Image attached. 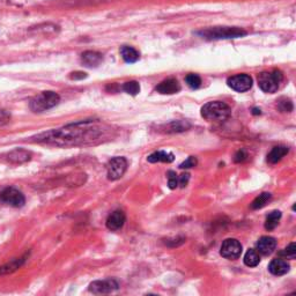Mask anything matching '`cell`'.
Here are the masks:
<instances>
[{"instance_id":"836d02e7","label":"cell","mask_w":296,"mask_h":296,"mask_svg":"<svg viewBox=\"0 0 296 296\" xmlns=\"http://www.w3.org/2000/svg\"><path fill=\"white\" fill-rule=\"evenodd\" d=\"M72 80H82L84 77H87V74L83 73V72H73L71 73V75H70Z\"/></svg>"},{"instance_id":"7c38bea8","label":"cell","mask_w":296,"mask_h":296,"mask_svg":"<svg viewBox=\"0 0 296 296\" xmlns=\"http://www.w3.org/2000/svg\"><path fill=\"white\" fill-rule=\"evenodd\" d=\"M277 248V241L276 238L271 237V236H263L257 242V251L262 253L264 256H269Z\"/></svg>"},{"instance_id":"ba28073f","label":"cell","mask_w":296,"mask_h":296,"mask_svg":"<svg viewBox=\"0 0 296 296\" xmlns=\"http://www.w3.org/2000/svg\"><path fill=\"white\" fill-rule=\"evenodd\" d=\"M220 253L221 256L224 257L225 259H230V260L237 259L242 253V244L235 238L224 239L221 245Z\"/></svg>"},{"instance_id":"d4e9b609","label":"cell","mask_w":296,"mask_h":296,"mask_svg":"<svg viewBox=\"0 0 296 296\" xmlns=\"http://www.w3.org/2000/svg\"><path fill=\"white\" fill-rule=\"evenodd\" d=\"M123 90L125 93H128L132 96H136L140 93V84L137 81H129V82H125L124 86H123Z\"/></svg>"},{"instance_id":"5bb4252c","label":"cell","mask_w":296,"mask_h":296,"mask_svg":"<svg viewBox=\"0 0 296 296\" xmlns=\"http://www.w3.org/2000/svg\"><path fill=\"white\" fill-rule=\"evenodd\" d=\"M291 265L285 259H273L269 265V271L273 276H284L287 272H290Z\"/></svg>"},{"instance_id":"cb8c5ba5","label":"cell","mask_w":296,"mask_h":296,"mask_svg":"<svg viewBox=\"0 0 296 296\" xmlns=\"http://www.w3.org/2000/svg\"><path fill=\"white\" fill-rule=\"evenodd\" d=\"M189 128H190V125L186 122H182V121L172 122L169 125L165 126V129H168V130H165V131L167 132H183V131H186Z\"/></svg>"},{"instance_id":"ffe728a7","label":"cell","mask_w":296,"mask_h":296,"mask_svg":"<svg viewBox=\"0 0 296 296\" xmlns=\"http://www.w3.org/2000/svg\"><path fill=\"white\" fill-rule=\"evenodd\" d=\"M121 55L123 59H124L126 63H130V64L138 62L140 58L139 52L137 51L135 48L128 47V45H125V47H123L121 49Z\"/></svg>"},{"instance_id":"4dcf8cb0","label":"cell","mask_w":296,"mask_h":296,"mask_svg":"<svg viewBox=\"0 0 296 296\" xmlns=\"http://www.w3.org/2000/svg\"><path fill=\"white\" fill-rule=\"evenodd\" d=\"M10 115L6 110H0V126L6 125L9 122Z\"/></svg>"},{"instance_id":"30bf717a","label":"cell","mask_w":296,"mask_h":296,"mask_svg":"<svg viewBox=\"0 0 296 296\" xmlns=\"http://www.w3.org/2000/svg\"><path fill=\"white\" fill-rule=\"evenodd\" d=\"M119 285L114 279L97 280L89 285V292L93 294H109L111 292L118 290Z\"/></svg>"},{"instance_id":"f1b7e54d","label":"cell","mask_w":296,"mask_h":296,"mask_svg":"<svg viewBox=\"0 0 296 296\" xmlns=\"http://www.w3.org/2000/svg\"><path fill=\"white\" fill-rule=\"evenodd\" d=\"M168 186L171 190H174L178 186V176L176 175L175 171L168 172Z\"/></svg>"},{"instance_id":"5b68a950","label":"cell","mask_w":296,"mask_h":296,"mask_svg":"<svg viewBox=\"0 0 296 296\" xmlns=\"http://www.w3.org/2000/svg\"><path fill=\"white\" fill-rule=\"evenodd\" d=\"M283 80L284 75L280 71L263 72L258 75V84L260 89L269 94L276 93L279 89Z\"/></svg>"},{"instance_id":"4fadbf2b","label":"cell","mask_w":296,"mask_h":296,"mask_svg":"<svg viewBox=\"0 0 296 296\" xmlns=\"http://www.w3.org/2000/svg\"><path fill=\"white\" fill-rule=\"evenodd\" d=\"M155 90L157 93L163 94V95H171V94H176L181 90V86H179L178 81L176 79H167L164 81H162L161 83H158Z\"/></svg>"},{"instance_id":"d6986e66","label":"cell","mask_w":296,"mask_h":296,"mask_svg":"<svg viewBox=\"0 0 296 296\" xmlns=\"http://www.w3.org/2000/svg\"><path fill=\"white\" fill-rule=\"evenodd\" d=\"M24 258L26 257H20V258H15L10 260L9 263L5 264V265L0 266V276H6V274L13 273L14 271H16L24 263V260H26Z\"/></svg>"},{"instance_id":"4316f807","label":"cell","mask_w":296,"mask_h":296,"mask_svg":"<svg viewBox=\"0 0 296 296\" xmlns=\"http://www.w3.org/2000/svg\"><path fill=\"white\" fill-rule=\"evenodd\" d=\"M279 255L281 257H284V258L286 259H295L296 257V245L295 243H291L290 245L287 246V248H285L283 251L279 252Z\"/></svg>"},{"instance_id":"484cf974","label":"cell","mask_w":296,"mask_h":296,"mask_svg":"<svg viewBox=\"0 0 296 296\" xmlns=\"http://www.w3.org/2000/svg\"><path fill=\"white\" fill-rule=\"evenodd\" d=\"M277 107L281 112L293 111V103H292V101L290 100V98H286V97L280 98V100L278 101Z\"/></svg>"},{"instance_id":"52a82bcc","label":"cell","mask_w":296,"mask_h":296,"mask_svg":"<svg viewBox=\"0 0 296 296\" xmlns=\"http://www.w3.org/2000/svg\"><path fill=\"white\" fill-rule=\"evenodd\" d=\"M0 200L13 207H22L26 203V198H24L22 192H20L15 188L3 189L0 193Z\"/></svg>"},{"instance_id":"603a6c76","label":"cell","mask_w":296,"mask_h":296,"mask_svg":"<svg viewBox=\"0 0 296 296\" xmlns=\"http://www.w3.org/2000/svg\"><path fill=\"white\" fill-rule=\"evenodd\" d=\"M281 219V212L279 211H273L272 213H270L266 218L265 221V229L266 230H273L277 227L278 223Z\"/></svg>"},{"instance_id":"44dd1931","label":"cell","mask_w":296,"mask_h":296,"mask_svg":"<svg viewBox=\"0 0 296 296\" xmlns=\"http://www.w3.org/2000/svg\"><path fill=\"white\" fill-rule=\"evenodd\" d=\"M272 199V195L270 192H263L262 195H259L257 198L251 203L252 210H260L263 207H265L267 204L270 203V200Z\"/></svg>"},{"instance_id":"7a4b0ae2","label":"cell","mask_w":296,"mask_h":296,"mask_svg":"<svg viewBox=\"0 0 296 296\" xmlns=\"http://www.w3.org/2000/svg\"><path fill=\"white\" fill-rule=\"evenodd\" d=\"M205 40H227L245 36L246 31L238 27H213L198 33Z\"/></svg>"},{"instance_id":"9a60e30c","label":"cell","mask_w":296,"mask_h":296,"mask_svg":"<svg viewBox=\"0 0 296 296\" xmlns=\"http://www.w3.org/2000/svg\"><path fill=\"white\" fill-rule=\"evenodd\" d=\"M81 61L87 68H97L103 62V57L96 51H86L81 56Z\"/></svg>"},{"instance_id":"ac0fdd59","label":"cell","mask_w":296,"mask_h":296,"mask_svg":"<svg viewBox=\"0 0 296 296\" xmlns=\"http://www.w3.org/2000/svg\"><path fill=\"white\" fill-rule=\"evenodd\" d=\"M288 147L286 146H277V147H273V149L270 151L269 155H267V161L270 162V163H278L281 158H283L285 155L288 154Z\"/></svg>"},{"instance_id":"6da1fadb","label":"cell","mask_w":296,"mask_h":296,"mask_svg":"<svg viewBox=\"0 0 296 296\" xmlns=\"http://www.w3.org/2000/svg\"><path fill=\"white\" fill-rule=\"evenodd\" d=\"M103 133L104 130L96 123L86 121L42 133L35 137V142L58 147L91 145L98 142Z\"/></svg>"},{"instance_id":"2e32d148","label":"cell","mask_w":296,"mask_h":296,"mask_svg":"<svg viewBox=\"0 0 296 296\" xmlns=\"http://www.w3.org/2000/svg\"><path fill=\"white\" fill-rule=\"evenodd\" d=\"M175 160V156L172 153H168L165 150H158L150 154L147 157V161L150 163H156V162H165V163H171Z\"/></svg>"},{"instance_id":"d6a6232c","label":"cell","mask_w":296,"mask_h":296,"mask_svg":"<svg viewBox=\"0 0 296 296\" xmlns=\"http://www.w3.org/2000/svg\"><path fill=\"white\" fill-rule=\"evenodd\" d=\"M246 157H248V155H246V153H245V150H238L237 153L235 154V162H243V161H245L246 160Z\"/></svg>"},{"instance_id":"1f68e13d","label":"cell","mask_w":296,"mask_h":296,"mask_svg":"<svg viewBox=\"0 0 296 296\" xmlns=\"http://www.w3.org/2000/svg\"><path fill=\"white\" fill-rule=\"evenodd\" d=\"M190 179V175L189 174H182L181 176H178V185L181 188H185L188 185V182Z\"/></svg>"},{"instance_id":"7402d4cb","label":"cell","mask_w":296,"mask_h":296,"mask_svg":"<svg viewBox=\"0 0 296 296\" xmlns=\"http://www.w3.org/2000/svg\"><path fill=\"white\" fill-rule=\"evenodd\" d=\"M260 263L259 252L255 249H250L244 256V264L249 267H255Z\"/></svg>"},{"instance_id":"e0dca14e","label":"cell","mask_w":296,"mask_h":296,"mask_svg":"<svg viewBox=\"0 0 296 296\" xmlns=\"http://www.w3.org/2000/svg\"><path fill=\"white\" fill-rule=\"evenodd\" d=\"M31 153L26 149H14L8 154V161L12 163H23L29 161Z\"/></svg>"},{"instance_id":"8fae6325","label":"cell","mask_w":296,"mask_h":296,"mask_svg":"<svg viewBox=\"0 0 296 296\" xmlns=\"http://www.w3.org/2000/svg\"><path fill=\"white\" fill-rule=\"evenodd\" d=\"M125 220H126V217L123 211H119V210L115 211V212H112L110 216L108 217L107 228L109 230H112V231L119 230V229H122L123 225H124Z\"/></svg>"},{"instance_id":"3957f363","label":"cell","mask_w":296,"mask_h":296,"mask_svg":"<svg viewBox=\"0 0 296 296\" xmlns=\"http://www.w3.org/2000/svg\"><path fill=\"white\" fill-rule=\"evenodd\" d=\"M230 108L220 101L209 102L202 108V116L207 121L224 122L230 117Z\"/></svg>"},{"instance_id":"f546056e","label":"cell","mask_w":296,"mask_h":296,"mask_svg":"<svg viewBox=\"0 0 296 296\" xmlns=\"http://www.w3.org/2000/svg\"><path fill=\"white\" fill-rule=\"evenodd\" d=\"M197 165V158L195 156H190L186 158V160L183 162V163L179 164V168L181 169H188V168H192Z\"/></svg>"},{"instance_id":"277c9868","label":"cell","mask_w":296,"mask_h":296,"mask_svg":"<svg viewBox=\"0 0 296 296\" xmlns=\"http://www.w3.org/2000/svg\"><path fill=\"white\" fill-rule=\"evenodd\" d=\"M59 101H61V97L55 91H43L31 98L29 108L34 112H44L56 107Z\"/></svg>"},{"instance_id":"83f0119b","label":"cell","mask_w":296,"mask_h":296,"mask_svg":"<svg viewBox=\"0 0 296 296\" xmlns=\"http://www.w3.org/2000/svg\"><path fill=\"white\" fill-rule=\"evenodd\" d=\"M185 81L186 83H188V86L192 88V89H197V88H199L200 84H202V79H200V76L197 75V74H189V75L185 77Z\"/></svg>"},{"instance_id":"8992f818","label":"cell","mask_w":296,"mask_h":296,"mask_svg":"<svg viewBox=\"0 0 296 296\" xmlns=\"http://www.w3.org/2000/svg\"><path fill=\"white\" fill-rule=\"evenodd\" d=\"M128 169V161L125 157L116 156L111 158L107 164V175L110 181H117L125 174Z\"/></svg>"},{"instance_id":"9c48e42d","label":"cell","mask_w":296,"mask_h":296,"mask_svg":"<svg viewBox=\"0 0 296 296\" xmlns=\"http://www.w3.org/2000/svg\"><path fill=\"white\" fill-rule=\"evenodd\" d=\"M228 86L238 93H244L252 87V79L248 74H237L229 77Z\"/></svg>"}]
</instances>
